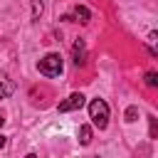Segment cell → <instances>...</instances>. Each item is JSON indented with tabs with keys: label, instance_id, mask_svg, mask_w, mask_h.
<instances>
[{
	"label": "cell",
	"instance_id": "8fae6325",
	"mask_svg": "<svg viewBox=\"0 0 158 158\" xmlns=\"http://www.w3.org/2000/svg\"><path fill=\"white\" fill-rule=\"evenodd\" d=\"M148 123H151V138H158V118H148Z\"/></svg>",
	"mask_w": 158,
	"mask_h": 158
},
{
	"label": "cell",
	"instance_id": "277c9868",
	"mask_svg": "<svg viewBox=\"0 0 158 158\" xmlns=\"http://www.w3.org/2000/svg\"><path fill=\"white\" fill-rule=\"evenodd\" d=\"M72 59H74L77 67H84V64H86V44H84V40H77V42H74V47H72Z\"/></svg>",
	"mask_w": 158,
	"mask_h": 158
},
{
	"label": "cell",
	"instance_id": "3957f363",
	"mask_svg": "<svg viewBox=\"0 0 158 158\" xmlns=\"http://www.w3.org/2000/svg\"><path fill=\"white\" fill-rule=\"evenodd\" d=\"M81 106H84V94H79V91H77V94L67 96V99L59 104V111H62V114H67V111H79Z\"/></svg>",
	"mask_w": 158,
	"mask_h": 158
},
{
	"label": "cell",
	"instance_id": "7a4b0ae2",
	"mask_svg": "<svg viewBox=\"0 0 158 158\" xmlns=\"http://www.w3.org/2000/svg\"><path fill=\"white\" fill-rule=\"evenodd\" d=\"M37 69H40V74H44V77H59V74H62V57L52 52V54H47V57L40 59Z\"/></svg>",
	"mask_w": 158,
	"mask_h": 158
},
{
	"label": "cell",
	"instance_id": "7c38bea8",
	"mask_svg": "<svg viewBox=\"0 0 158 158\" xmlns=\"http://www.w3.org/2000/svg\"><path fill=\"white\" fill-rule=\"evenodd\" d=\"M2 146H5V136H0V148H2Z\"/></svg>",
	"mask_w": 158,
	"mask_h": 158
},
{
	"label": "cell",
	"instance_id": "9c48e42d",
	"mask_svg": "<svg viewBox=\"0 0 158 158\" xmlns=\"http://www.w3.org/2000/svg\"><path fill=\"white\" fill-rule=\"evenodd\" d=\"M42 10H44V5H42V0H32V20H40V15H42Z\"/></svg>",
	"mask_w": 158,
	"mask_h": 158
},
{
	"label": "cell",
	"instance_id": "6da1fadb",
	"mask_svg": "<svg viewBox=\"0 0 158 158\" xmlns=\"http://www.w3.org/2000/svg\"><path fill=\"white\" fill-rule=\"evenodd\" d=\"M89 118H91L94 126L106 128V126H109V104H106L104 99H94V101L89 104Z\"/></svg>",
	"mask_w": 158,
	"mask_h": 158
},
{
	"label": "cell",
	"instance_id": "30bf717a",
	"mask_svg": "<svg viewBox=\"0 0 158 158\" xmlns=\"http://www.w3.org/2000/svg\"><path fill=\"white\" fill-rule=\"evenodd\" d=\"M136 116H138V109H136V106H128V109H126V121L131 123V121H136Z\"/></svg>",
	"mask_w": 158,
	"mask_h": 158
},
{
	"label": "cell",
	"instance_id": "5b68a950",
	"mask_svg": "<svg viewBox=\"0 0 158 158\" xmlns=\"http://www.w3.org/2000/svg\"><path fill=\"white\" fill-rule=\"evenodd\" d=\"M12 91H15V81L10 79V74H7V72H0V101H2V99H7Z\"/></svg>",
	"mask_w": 158,
	"mask_h": 158
},
{
	"label": "cell",
	"instance_id": "4fadbf2b",
	"mask_svg": "<svg viewBox=\"0 0 158 158\" xmlns=\"http://www.w3.org/2000/svg\"><path fill=\"white\" fill-rule=\"evenodd\" d=\"M2 123H5V118H2V116H0V126H2Z\"/></svg>",
	"mask_w": 158,
	"mask_h": 158
},
{
	"label": "cell",
	"instance_id": "8992f818",
	"mask_svg": "<svg viewBox=\"0 0 158 158\" xmlns=\"http://www.w3.org/2000/svg\"><path fill=\"white\" fill-rule=\"evenodd\" d=\"M72 20H74V22H81V25H86V22L91 20V12H89L84 5H77V7H74V12H72Z\"/></svg>",
	"mask_w": 158,
	"mask_h": 158
},
{
	"label": "cell",
	"instance_id": "52a82bcc",
	"mask_svg": "<svg viewBox=\"0 0 158 158\" xmlns=\"http://www.w3.org/2000/svg\"><path fill=\"white\" fill-rule=\"evenodd\" d=\"M79 143L81 146L91 143V126H79Z\"/></svg>",
	"mask_w": 158,
	"mask_h": 158
},
{
	"label": "cell",
	"instance_id": "ba28073f",
	"mask_svg": "<svg viewBox=\"0 0 158 158\" xmlns=\"http://www.w3.org/2000/svg\"><path fill=\"white\" fill-rule=\"evenodd\" d=\"M143 81H146L148 86L158 89V72H146V74H143Z\"/></svg>",
	"mask_w": 158,
	"mask_h": 158
}]
</instances>
